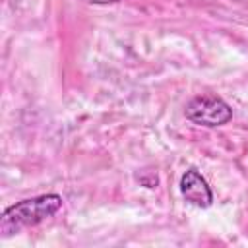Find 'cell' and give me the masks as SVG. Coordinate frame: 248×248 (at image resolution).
<instances>
[{"label": "cell", "instance_id": "6da1fadb", "mask_svg": "<svg viewBox=\"0 0 248 248\" xmlns=\"http://www.w3.org/2000/svg\"><path fill=\"white\" fill-rule=\"evenodd\" d=\"M62 196L58 194H41L35 198L21 200L4 209L0 217V232L2 236H12L21 229L35 227L45 219L52 217L62 207Z\"/></svg>", "mask_w": 248, "mask_h": 248}, {"label": "cell", "instance_id": "7a4b0ae2", "mask_svg": "<svg viewBox=\"0 0 248 248\" xmlns=\"http://www.w3.org/2000/svg\"><path fill=\"white\" fill-rule=\"evenodd\" d=\"M184 114L190 122L203 128H219L231 122L232 108L231 105L217 95H198L188 101Z\"/></svg>", "mask_w": 248, "mask_h": 248}, {"label": "cell", "instance_id": "3957f363", "mask_svg": "<svg viewBox=\"0 0 248 248\" xmlns=\"http://www.w3.org/2000/svg\"><path fill=\"white\" fill-rule=\"evenodd\" d=\"M180 194L190 205L200 209H205L213 203V192L198 169L184 170L180 176Z\"/></svg>", "mask_w": 248, "mask_h": 248}, {"label": "cell", "instance_id": "277c9868", "mask_svg": "<svg viewBox=\"0 0 248 248\" xmlns=\"http://www.w3.org/2000/svg\"><path fill=\"white\" fill-rule=\"evenodd\" d=\"M85 2H89V4H116L120 0H85Z\"/></svg>", "mask_w": 248, "mask_h": 248}]
</instances>
